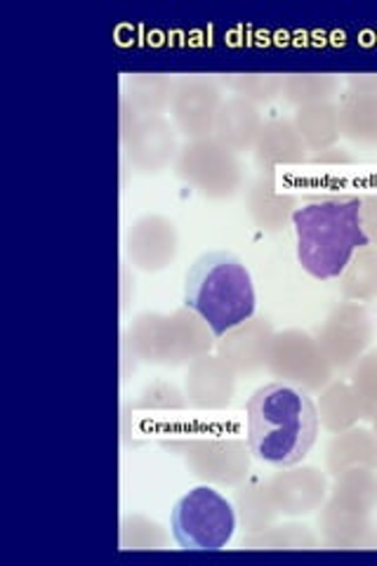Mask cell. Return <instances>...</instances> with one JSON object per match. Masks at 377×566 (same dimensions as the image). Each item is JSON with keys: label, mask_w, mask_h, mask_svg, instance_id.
I'll use <instances>...</instances> for the list:
<instances>
[{"label": "cell", "mask_w": 377, "mask_h": 566, "mask_svg": "<svg viewBox=\"0 0 377 566\" xmlns=\"http://www.w3.org/2000/svg\"><path fill=\"white\" fill-rule=\"evenodd\" d=\"M185 305L222 338L224 333L255 316L258 297L253 276L233 253L210 251L196 260L187 272Z\"/></svg>", "instance_id": "obj_3"}, {"label": "cell", "mask_w": 377, "mask_h": 566, "mask_svg": "<svg viewBox=\"0 0 377 566\" xmlns=\"http://www.w3.org/2000/svg\"><path fill=\"white\" fill-rule=\"evenodd\" d=\"M170 528L182 551H224L237 534V510L220 491L196 486L177 501Z\"/></svg>", "instance_id": "obj_4"}, {"label": "cell", "mask_w": 377, "mask_h": 566, "mask_svg": "<svg viewBox=\"0 0 377 566\" xmlns=\"http://www.w3.org/2000/svg\"><path fill=\"white\" fill-rule=\"evenodd\" d=\"M362 199H323L293 212L297 260L302 270L318 281L339 279L358 248L370 243Z\"/></svg>", "instance_id": "obj_2"}, {"label": "cell", "mask_w": 377, "mask_h": 566, "mask_svg": "<svg viewBox=\"0 0 377 566\" xmlns=\"http://www.w3.org/2000/svg\"><path fill=\"white\" fill-rule=\"evenodd\" d=\"M318 437L312 397L289 382L255 389L248 401V447L266 465L291 468L310 455Z\"/></svg>", "instance_id": "obj_1"}]
</instances>
